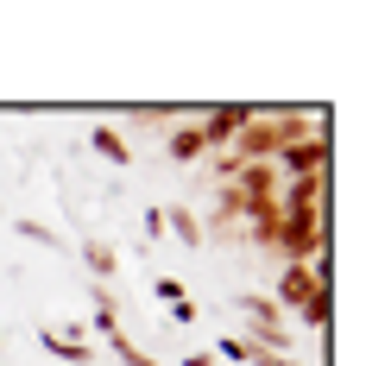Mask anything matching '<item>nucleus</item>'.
Wrapping results in <instances>:
<instances>
[{
  "mask_svg": "<svg viewBox=\"0 0 366 366\" xmlns=\"http://www.w3.org/2000/svg\"><path fill=\"white\" fill-rule=\"evenodd\" d=\"M253 114H259V102H209V108H196V133H202L209 152H227Z\"/></svg>",
  "mask_w": 366,
  "mask_h": 366,
  "instance_id": "nucleus-5",
  "label": "nucleus"
},
{
  "mask_svg": "<svg viewBox=\"0 0 366 366\" xmlns=\"http://www.w3.org/2000/svg\"><path fill=\"white\" fill-rule=\"evenodd\" d=\"M0 347H6V335H0Z\"/></svg>",
  "mask_w": 366,
  "mask_h": 366,
  "instance_id": "nucleus-20",
  "label": "nucleus"
},
{
  "mask_svg": "<svg viewBox=\"0 0 366 366\" xmlns=\"http://www.w3.org/2000/svg\"><path fill=\"white\" fill-rule=\"evenodd\" d=\"M13 234H19V240H32V247H57V234H51L44 221H32V215H13Z\"/></svg>",
  "mask_w": 366,
  "mask_h": 366,
  "instance_id": "nucleus-15",
  "label": "nucleus"
},
{
  "mask_svg": "<svg viewBox=\"0 0 366 366\" xmlns=\"http://www.w3.org/2000/svg\"><path fill=\"white\" fill-rule=\"evenodd\" d=\"M89 152H95V158H108V164H133V146L114 133L108 120H95V127H89Z\"/></svg>",
  "mask_w": 366,
  "mask_h": 366,
  "instance_id": "nucleus-10",
  "label": "nucleus"
},
{
  "mask_svg": "<svg viewBox=\"0 0 366 366\" xmlns=\"http://www.w3.org/2000/svg\"><path fill=\"white\" fill-rule=\"evenodd\" d=\"M127 114H133L139 127H164V133L183 127V120H196V108H177V102H139V108H127Z\"/></svg>",
  "mask_w": 366,
  "mask_h": 366,
  "instance_id": "nucleus-9",
  "label": "nucleus"
},
{
  "mask_svg": "<svg viewBox=\"0 0 366 366\" xmlns=\"http://www.w3.org/2000/svg\"><path fill=\"white\" fill-rule=\"evenodd\" d=\"M108 354L120 366H158V354H146V347H139V341H133V335L120 329V335H108Z\"/></svg>",
  "mask_w": 366,
  "mask_h": 366,
  "instance_id": "nucleus-13",
  "label": "nucleus"
},
{
  "mask_svg": "<svg viewBox=\"0 0 366 366\" xmlns=\"http://www.w3.org/2000/svg\"><path fill=\"white\" fill-rule=\"evenodd\" d=\"M38 347L57 354L64 366H89L102 354V347H89V329H82V322H76V329H38Z\"/></svg>",
  "mask_w": 366,
  "mask_h": 366,
  "instance_id": "nucleus-6",
  "label": "nucleus"
},
{
  "mask_svg": "<svg viewBox=\"0 0 366 366\" xmlns=\"http://www.w3.org/2000/svg\"><path fill=\"white\" fill-rule=\"evenodd\" d=\"M152 297H158L164 310H177V303H189V291H183L177 278H158V285H152Z\"/></svg>",
  "mask_w": 366,
  "mask_h": 366,
  "instance_id": "nucleus-16",
  "label": "nucleus"
},
{
  "mask_svg": "<svg viewBox=\"0 0 366 366\" xmlns=\"http://www.w3.org/2000/svg\"><path fill=\"white\" fill-rule=\"evenodd\" d=\"M234 310H240V335H253L259 347H272V354H291V316L265 291H234Z\"/></svg>",
  "mask_w": 366,
  "mask_h": 366,
  "instance_id": "nucleus-2",
  "label": "nucleus"
},
{
  "mask_svg": "<svg viewBox=\"0 0 366 366\" xmlns=\"http://www.w3.org/2000/svg\"><path fill=\"white\" fill-rule=\"evenodd\" d=\"M82 265H89V278H95V285H108L114 272H120V253H114L108 240H82Z\"/></svg>",
  "mask_w": 366,
  "mask_h": 366,
  "instance_id": "nucleus-11",
  "label": "nucleus"
},
{
  "mask_svg": "<svg viewBox=\"0 0 366 366\" xmlns=\"http://www.w3.org/2000/svg\"><path fill=\"white\" fill-rule=\"evenodd\" d=\"M164 234H177L183 247H209L202 215H189V202H164Z\"/></svg>",
  "mask_w": 366,
  "mask_h": 366,
  "instance_id": "nucleus-8",
  "label": "nucleus"
},
{
  "mask_svg": "<svg viewBox=\"0 0 366 366\" xmlns=\"http://www.w3.org/2000/svg\"><path fill=\"white\" fill-rule=\"evenodd\" d=\"M329 158H335V127H316L310 139L285 146L272 164H278V177H285V183H303V177H329Z\"/></svg>",
  "mask_w": 366,
  "mask_h": 366,
  "instance_id": "nucleus-3",
  "label": "nucleus"
},
{
  "mask_svg": "<svg viewBox=\"0 0 366 366\" xmlns=\"http://www.w3.org/2000/svg\"><path fill=\"white\" fill-rule=\"evenodd\" d=\"M247 366H310L303 354H272V347H253V360Z\"/></svg>",
  "mask_w": 366,
  "mask_h": 366,
  "instance_id": "nucleus-17",
  "label": "nucleus"
},
{
  "mask_svg": "<svg viewBox=\"0 0 366 366\" xmlns=\"http://www.w3.org/2000/svg\"><path fill=\"white\" fill-rule=\"evenodd\" d=\"M183 366H215V354L202 347V354H183Z\"/></svg>",
  "mask_w": 366,
  "mask_h": 366,
  "instance_id": "nucleus-19",
  "label": "nucleus"
},
{
  "mask_svg": "<svg viewBox=\"0 0 366 366\" xmlns=\"http://www.w3.org/2000/svg\"><path fill=\"white\" fill-rule=\"evenodd\" d=\"M146 240H164V209H146Z\"/></svg>",
  "mask_w": 366,
  "mask_h": 366,
  "instance_id": "nucleus-18",
  "label": "nucleus"
},
{
  "mask_svg": "<svg viewBox=\"0 0 366 366\" xmlns=\"http://www.w3.org/2000/svg\"><path fill=\"white\" fill-rule=\"evenodd\" d=\"M316 291H329V253L310 259V265H278V285H272L265 297H272L285 316H297V310H303Z\"/></svg>",
  "mask_w": 366,
  "mask_h": 366,
  "instance_id": "nucleus-4",
  "label": "nucleus"
},
{
  "mask_svg": "<svg viewBox=\"0 0 366 366\" xmlns=\"http://www.w3.org/2000/svg\"><path fill=\"white\" fill-rule=\"evenodd\" d=\"M164 158H171V164H202V158H209L202 133H196V120H183V127L164 133Z\"/></svg>",
  "mask_w": 366,
  "mask_h": 366,
  "instance_id": "nucleus-7",
  "label": "nucleus"
},
{
  "mask_svg": "<svg viewBox=\"0 0 366 366\" xmlns=\"http://www.w3.org/2000/svg\"><path fill=\"white\" fill-rule=\"evenodd\" d=\"M329 297H335V291H316L303 310H297V322H303V329H329V310H335Z\"/></svg>",
  "mask_w": 366,
  "mask_h": 366,
  "instance_id": "nucleus-14",
  "label": "nucleus"
},
{
  "mask_svg": "<svg viewBox=\"0 0 366 366\" xmlns=\"http://www.w3.org/2000/svg\"><path fill=\"white\" fill-rule=\"evenodd\" d=\"M265 253H278V265H310L329 253V177H303L278 189V221Z\"/></svg>",
  "mask_w": 366,
  "mask_h": 366,
  "instance_id": "nucleus-1",
  "label": "nucleus"
},
{
  "mask_svg": "<svg viewBox=\"0 0 366 366\" xmlns=\"http://www.w3.org/2000/svg\"><path fill=\"white\" fill-rule=\"evenodd\" d=\"M253 347H259L253 335H221L209 354H215V366H247V360H253Z\"/></svg>",
  "mask_w": 366,
  "mask_h": 366,
  "instance_id": "nucleus-12",
  "label": "nucleus"
}]
</instances>
